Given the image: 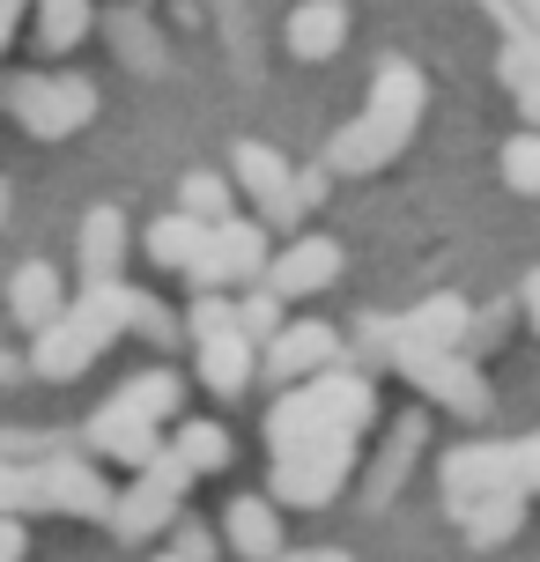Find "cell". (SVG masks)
<instances>
[{"instance_id": "cell-1", "label": "cell", "mask_w": 540, "mask_h": 562, "mask_svg": "<svg viewBox=\"0 0 540 562\" xmlns=\"http://www.w3.org/2000/svg\"><path fill=\"white\" fill-rule=\"evenodd\" d=\"M134 311L142 304H134L126 289H112V281L89 289V296H75V311H59L53 326L37 334V370H45V378H82V370L97 363V348H104Z\"/></svg>"}, {"instance_id": "cell-2", "label": "cell", "mask_w": 540, "mask_h": 562, "mask_svg": "<svg viewBox=\"0 0 540 562\" xmlns=\"http://www.w3.org/2000/svg\"><path fill=\"white\" fill-rule=\"evenodd\" d=\"M8 104L30 134H75L97 112V89L82 75H23V82H8Z\"/></svg>"}, {"instance_id": "cell-3", "label": "cell", "mask_w": 540, "mask_h": 562, "mask_svg": "<svg viewBox=\"0 0 540 562\" xmlns=\"http://www.w3.org/2000/svg\"><path fill=\"white\" fill-rule=\"evenodd\" d=\"M348 429H326V437H312V445H296L282 451V467H274V496L282 504H326L334 488H341L348 474Z\"/></svg>"}, {"instance_id": "cell-4", "label": "cell", "mask_w": 540, "mask_h": 562, "mask_svg": "<svg viewBox=\"0 0 540 562\" xmlns=\"http://www.w3.org/2000/svg\"><path fill=\"white\" fill-rule=\"evenodd\" d=\"M259 267H267V229L259 223H207V237H200L185 274L215 289V281H252Z\"/></svg>"}, {"instance_id": "cell-5", "label": "cell", "mask_w": 540, "mask_h": 562, "mask_svg": "<svg viewBox=\"0 0 540 562\" xmlns=\"http://www.w3.org/2000/svg\"><path fill=\"white\" fill-rule=\"evenodd\" d=\"M178 488H185V474L171 467V451H156V459L142 467V481H134L104 518H119V533H126V540H142V533H156V526H171Z\"/></svg>"}, {"instance_id": "cell-6", "label": "cell", "mask_w": 540, "mask_h": 562, "mask_svg": "<svg viewBox=\"0 0 540 562\" xmlns=\"http://www.w3.org/2000/svg\"><path fill=\"white\" fill-rule=\"evenodd\" d=\"M37 481V504L45 510H75V518H104L112 510V488L97 467H75V459H53V467H30Z\"/></svg>"}, {"instance_id": "cell-7", "label": "cell", "mask_w": 540, "mask_h": 562, "mask_svg": "<svg viewBox=\"0 0 540 562\" xmlns=\"http://www.w3.org/2000/svg\"><path fill=\"white\" fill-rule=\"evenodd\" d=\"M466 318L474 311L459 304V296H429L423 311H407L393 326V340H400V356H452L459 340H466Z\"/></svg>"}, {"instance_id": "cell-8", "label": "cell", "mask_w": 540, "mask_h": 562, "mask_svg": "<svg viewBox=\"0 0 540 562\" xmlns=\"http://www.w3.org/2000/svg\"><path fill=\"white\" fill-rule=\"evenodd\" d=\"M259 356H267L274 378H318V370H334L341 340H334V326H282Z\"/></svg>"}, {"instance_id": "cell-9", "label": "cell", "mask_w": 540, "mask_h": 562, "mask_svg": "<svg viewBox=\"0 0 540 562\" xmlns=\"http://www.w3.org/2000/svg\"><path fill=\"white\" fill-rule=\"evenodd\" d=\"M341 274V245L334 237H296L282 259H274V296H312V289H326V281Z\"/></svg>"}, {"instance_id": "cell-10", "label": "cell", "mask_w": 540, "mask_h": 562, "mask_svg": "<svg viewBox=\"0 0 540 562\" xmlns=\"http://www.w3.org/2000/svg\"><path fill=\"white\" fill-rule=\"evenodd\" d=\"M200 385H207V393H245V385H252V340L237 334V326H223V334H200Z\"/></svg>"}, {"instance_id": "cell-11", "label": "cell", "mask_w": 540, "mask_h": 562, "mask_svg": "<svg viewBox=\"0 0 540 562\" xmlns=\"http://www.w3.org/2000/svg\"><path fill=\"white\" fill-rule=\"evenodd\" d=\"M8 311H15V326H30V334H45L59 311H67V296H59V274L45 267V259L15 267V281H8Z\"/></svg>"}, {"instance_id": "cell-12", "label": "cell", "mask_w": 540, "mask_h": 562, "mask_svg": "<svg viewBox=\"0 0 540 562\" xmlns=\"http://www.w3.org/2000/svg\"><path fill=\"white\" fill-rule=\"evenodd\" d=\"M341 37H348L341 0H304V8L289 15V53H296V59H326V53H341Z\"/></svg>"}, {"instance_id": "cell-13", "label": "cell", "mask_w": 540, "mask_h": 562, "mask_svg": "<svg viewBox=\"0 0 540 562\" xmlns=\"http://www.w3.org/2000/svg\"><path fill=\"white\" fill-rule=\"evenodd\" d=\"M459 510H466V540L474 548H504L518 533V518H526V496L518 488H488V496H474V504H459Z\"/></svg>"}, {"instance_id": "cell-14", "label": "cell", "mask_w": 540, "mask_h": 562, "mask_svg": "<svg viewBox=\"0 0 540 562\" xmlns=\"http://www.w3.org/2000/svg\"><path fill=\"white\" fill-rule=\"evenodd\" d=\"M229 548H237V555H252V562L282 555V518H274V504L237 496V504H229Z\"/></svg>"}, {"instance_id": "cell-15", "label": "cell", "mask_w": 540, "mask_h": 562, "mask_svg": "<svg viewBox=\"0 0 540 562\" xmlns=\"http://www.w3.org/2000/svg\"><path fill=\"white\" fill-rule=\"evenodd\" d=\"M119 259H126V223H119V207H97L82 223V267H89V281L104 289V281L119 274Z\"/></svg>"}, {"instance_id": "cell-16", "label": "cell", "mask_w": 540, "mask_h": 562, "mask_svg": "<svg viewBox=\"0 0 540 562\" xmlns=\"http://www.w3.org/2000/svg\"><path fill=\"white\" fill-rule=\"evenodd\" d=\"M223 459H229V437L215 429V422H185V429H178V445H171V467H178L185 481H193V474H215Z\"/></svg>"}, {"instance_id": "cell-17", "label": "cell", "mask_w": 540, "mask_h": 562, "mask_svg": "<svg viewBox=\"0 0 540 562\" xmlns=\"http://www.w3.org/2000/svg\"><path fill=\"white\" fill-rule=\"evenodd\" d=\"M178 393H185V385H178V370H148V378H134L112 407H119V415H134V422H164L178 407Z\"/></svg>"}, {"instance_id": "cell-18", "label": "cell", "mask_w": 540, "mask_h": 562, "mask_svg": "<svg viewBox=\"0 0 540 562\" xmlns=\"http://www.w3.org/2000/svg\"><path fill=\"white\" fill-rule=\"evenodd\" d=\"M237 186H252V200L267 207V200L289 193V164L267 148V140H245V148H237Z\"/></svg>"}, {"instance_id": "cell-19", "label": "cell", "mask_w": 540, "mask_h": 562, "mask_svg": "<svg viewBox=\"0 0 540 562\" xmlns=\"http://www.w3.org/2000/svg\"><path fill=\"white\" fill-rule=\"evenodd\" d=\"M200 237H207V223H193V215H164V223L148 229V259H156V267H193Z\"/></svg>"}, {"instance_id": "cell-20", "label": "cell", "mask_w": 540, "mask_h": 562, "mask_svg": "<svg viewBox=\"0 0 540 562\" xmlns=\"http://www.w3.org/2000/svg\"><path fill=\"white\" fill-rule=\"evenodd\" d=\"M178 215H193V223H229V178L193 170V178L178 186Z\"/></svg>"}, {"instance_id": "cell-21", "label": "cell", "mask_w": 540, "mask_h": 562, "mask_svg": "<svg viewBox=\"0 0 540 562\" xmlns=\"http://www.w3.org/2000/svg\"><path fill=\"white\" fill-rule=\"evenodd\" d=\"M229 318H237V334L252 340V348H267V340L282 334V296H274V289H252V296L229 304Z\"/></svg>"}, {"instance_id": "cell-22", "label": "cell", "mask_w": 540, "mask_h": 562, "mask_svg": "<svg viewBox=\"0 0 540 562\" xmlns=\"http://www.w3.org/2000/svg\"><path fill=\"white\" fill-rule=\"evenodd\" d=\"M89 30V0H45V53H67Z\"/></svg>"}, {"instance_id": "cell-23", "label": "cell", "mask_w": 540, "mask_h": 562, "mask_svg": "<svg viewBox=\"0 0 540 562\" xmlns=\"http://www.w3.org/2000/svg\"><path fill=\"white\" fill-rule=\"evenodd\" d=\"M504 178H511L518 193H540V134H518L504 148Z\"/></svg>"}, {"instance_id": "cell-24", "label": "cell", "mask_w": 540, "mask_h": 562, "mask_svg": "<svg viewBox=\"0 0 540 562\" xmlns=\"http://www.w3.org/2000/svg\"><path fill=\"white\" fill-rule=\"evenodd\" d=\"M15 510H37V481L30 467H0V518H15Z\"/></svg>"}, {"instance_id": "cell-25", "label": "cell", "mask_w": 540, "mask_h": 562, "mask_svg": "<svg viewBox=\"0 0 540 562\" xmlns=\"http://www.w3.org/2000/svg\"><path fill=\"white\" fill-rule=\"evenodd\" d=\"M511 488H518V496H533V488H540V437L511 445Z\"/></svg>"}, {"instance_id": "cell-26", "label": "cell", "mask_w": 540, "mask_h": 562, "mask_svg": "<svg viewBox=\"0 0 540 562\" xmlns=\"http://www.w3.org/2000/svg\"><path fill=\"white\" fill-rule=\"evenodd\" d=\"M185 326H193V340H200V334H223V326H237V318H229V304H223V296H200Z\"/></svg>"}, {"instance_id": "cell-27", "label": "cell", "mask_w": 540, "mask_h": 562, "mask_svg": "<svg viewBox=\"0 0 540 562\" xmlns=\"http://www.w3.org/2000/svg\"><path fill=\"white\" fill-rule=\"evenodd\" d=\"M178 555H185V562H215V540L200 533V526H185V518H178Z\"/></svg>"}, {"instance_id": "cell-28", "label": "cell", "mask_w": 540, "mask_h": 562, "mask_svg": "<svg viewBox=\"0 0 540 562\" xmlns=\"http://www.w3.org/2000/svg\"><path fill=\"white\" fill-rule=\"evenodd\" d=\"M30 533H23V518H0V562H23Z\"/></svg>"}, {"instance_id": "cell-29", "label": "cell", "mask_w": 540, "mask_h": 562, "mask_svg": "<svg viewBox=\"0 0 540 562\" xmlns=\"http://www.w3.org/2000/svg\"><path fill=\"white\" fill-rule=\"evenodd\" d=\"M526 318H533V334H540V267L526 274Z\"/></svg>"}, {"instance_id": "cell-30", "label": "cell", "mask_w": 540, "mask_h": 562, "mask_svg": "<svg viewBox=\"0 0 540 562\" xmlns=\"http://www.w3.org/2000/svg\"><path fill=\"white\" fill-rule=\"evenodd\" d=\"M274 562H348V555H274Z\"/></svg>"}, {"instance_id": "cell-31", "label": "cell", "mask_w": 540, "mask_h": 562, "mask_svg": "<svg viewBox=\"0 0 540 562\" xmlns=\"http://www.w3.org/2000/svg\"><path fill=\"white\" fill-rule=\"evenodd\" d=\"M526 15H533V30H540V0H526Z\"/></svg>"}, {"instance_id": "cell-32", "label": "cell", "mask_w": 540, "mask_h": 562, "mask_svg": "<svg viewBox=\"0 0 540 562\" xmlns=\"http://www.w3.org/2000/svg\"><path fill=\"white\" fill-rule=\"evenodd\" d=\"M164 562H185V555H164Z\"/></svg>"}]
</instances>
